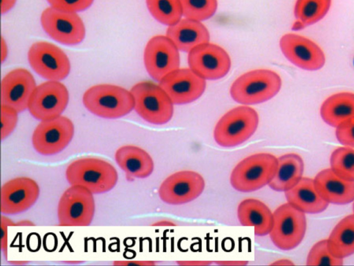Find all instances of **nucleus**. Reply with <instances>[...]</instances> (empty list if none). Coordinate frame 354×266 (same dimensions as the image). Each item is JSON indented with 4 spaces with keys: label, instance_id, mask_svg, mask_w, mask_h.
<instances>
[{
    "label": "nucleus",
    "instance_id": "obj_1",
    "mask_svg": "<svg viewBox=\"0 0 354 266\" xmlns=\"http://www.w3.org/2000/svg\"><path fill=\"white\" fill-rule=\"evenodd\" d=\"M66 177L71 185L82 186L93 194H98L111 190L118 176L115 167L104 159L84 157L68 166Z\"/></svg>",
    "mask_w": 354,
    "mask_h": 266
},
{
    "label": "nucleus",
    "instance_id": "obj_2",
    "mask_svg": "<svg viewBox=\"0 0 354 266\" xmlns=\"http://www.w3.org/2000/svg\"><path fill=\"white\" fill-rule=\"evenodd\" d=\"M82 101L89 112L106 118H120L134 109V99L131 91L109 84L90 87L84 92Z\"/></svg>",
    "mask_w": 354,
    "mask_h": 266
},
{
    "label": "nucleus",
    "instance_id": "obj_3",
    "mask_svg": "<svg viewBox=\"0 0 354 266\" xmlns=\"http://www.w3.org/2000/svg\"><path fill=\"white\" fill-rule=\"evenodd\" d=\"M277 168V158L268 152L250 155L232 170L230 181L232 186L241 192L259 190L271 181Z\"/></svg>",
    "mask_w": 354,
    "mask_h": 266
},
{
    "label": "nucleus",
    "instance_id": "obj_4",
    "mask_svg": "<svg viewBox=\"0 0 354 266\" xmlns=\"http://www.w3.org/2000/svg\"><path fill=\"white\" fill-rule=\"evenodd\" d=\"M281 79L270 69H256L239 76L232 85V98L243 105H253L267 101L280 90Z\"/></svg>",
    "mask_w": 354,
    "mask_h": 266
},
{
    "label": "nucleus",
    "instance_id": "obj_5",
    "mask_svg": "<svg viewBox=\"0 0 354 266\" xmlns=\"http://www.w3.org/2000/svg\"><path fill=\"white\" fill-rule=\"evenodd\" d=\"M259 115L247 105L234 107L225 113L217 122L214 138L217 144L230 148L249 139L257 129Z\"/></svg>",
    "mask_w": 354,
    "mask_h": 266
},
{
    "label": "nucleus",
    "instance_id": "obj_6",
    "mask_svg": "<svg viewBox=\"0 0 354 266\" xmlns=\"http://www.w3.org/2000/svg\"><path fill=\"white\" fill-rule=\"evenodd\" d=\"M130 91L134 99V109L145 121L162 125L171 120L174 103L160 85L141 82L133 86Z\"/></svg>",
    "mask_w": 354,
    "mask_h": 266
},
{
    "label": "nucleus",
    "instance_id": "obj_7",
    "mask_svg": "<svg viewBox=\"0 0 354 266\" xmlns=\"http://www.w3.org/2000/svg\"><path fill=\"white\" fill-rule=\"evenodd\" d=\"M306 230L305 213L289 203L281 204L273 212V224L269 235L279 249L295 248L302 241Z\"/></svg>",
    "mask_w": 354,
    "mask_h": 266
},
{
    "label": "nucleus",
    "instance_id": "obj_8",
    "mask_svg": "<svg viewBox=\"0 0 354 266\" xmlns=\"http://www.w3.org/2000/svg\"><path fill=\"white\" fill-rule=\"evenodd\" d=\"M93 193L84 186L71 185L62 194L57 206L59 226L86 227L93 218Z\"/></svg>",
    "mask_w": 354,
    "mask_h": 266
},
{
    "label": "nucleus",
    "instance_id": "obj_9",
    "mask_svg": "<svg viewBox=\"0 0 354 266\" xmlns=\"http://www.w3.org/2000/svg\"><path fill=\"white\" fill-rule=\"evenodd\" d=\"M73 134V122L60 115L41 121L33 132L32 143L39 154L53 155L62 151L71 142Z\"/></svg>",
    "mask_w": 354,
    "mask_h": 266
},
{
    "label": "nucleus",
    "instance_id": "obj_10",
    "mask_svg": "<svg viewBox=\"0 0 354 266\" xmlns=\"http://www.w3.org/2000/svg\"><path fill=\"white\" fill-rule=\"evenodd\" d=\"M41 24L50 37L64 44H77L85 36L84 24L76 12L50 6L42 12Z\"/></svg>",
    "mask_w": 354,
    "mask_h": 266
},
{
    "label": "nucleus",
    "instance_id": "obj_11",
    "mask_svg": "<svg viewBox=\"0 0 354 266\" xmlns=\"http://www.w3.org/2000/svg\"><path fill=\"white\" fill-rule=\"evenodd\" d=\"M28 59L35 71L49 80H62L71 70L70 61L65 53L47 42L34 43L29 48Z\"/></svg>",
    "mask_w": 354,
    "mask_h": 266
},
{
    "label": "nucleus",
    "instance_id": "obj_12",
    "mask_svg": "<svg viewBox=\"0 0 354 266\" xmlns=\"http://www.w3.org/2000/svg\"><path fill=\"white\" fill-rule=\"evenodd\" d=\"M67 88L56 80H49L37 86L28 109L33 117L43 121L61 115L68 103Z\"/></svg>",
    "mask_w": 354,
    "mask_h": 266
},
{
    "label": "nucleus",
    "instance_id": "obj_13",
    "mask_svg": "<svg viewBox=\"0 0 354 266\" xmlns=\"http://www.w3.org/2000/svg\"><path fill=\"white\" fill-rule=\"evenodd\" d=\"M205 183L199 173L192 170L178 171L167 177L160 184L158 195L171 205L189 202L200 196Z\"/></svg>",
    "mask_w": 354,
    "mask_h": 266
},
{
    "label": "nucleus",
    "instance_id": "obj_14",
    "mask_svg": "<svg viewBox=\"0 0 354 266\" xmlns=\"http://www.w3.org/2000/svg\"><path fill=\"white\" fill-rule=\"evenodd\" d=\"M144 62L149 74L160 82L166 75L179 68L178 49L167 36H154L145 46Z\"/></svg>",
    "mask_w": 354,
    "mask_h": 266
},
{
    "label": "nucleus",
    "instance_id": "obj_15",
    "mask_svg": "<svg viewBox=\"0 0 354 266\" xmlns=\"http://www.w3.org/2000/svg\"><path fill=\"white\" fill-rule=\"evenodd\" d=\"M188 64L192 71L205 80H216L228 73L231 60L223 48L207 42L189 52Z\"/></svg>",
    "mask_w": 354,
    "mask_h": 266
},
{
    "label": "nucleus",
    "instance_id": "obj_16",
    "mask_svg": "<svg viewBox=\"0 0 354 266\" xmlns=\"http://www.w3.org/2000/svg\"><path fill=\"white\" fill-rule=\"evenodd\" d=\"M285 57L293 64L307 71H316L324 66L326 56L313 41L296 33L283 35L279 41Z\"/></svg>",
    "mask_w": 354,
    "mask_h": 266
},
{
    "label": "nucleus",
    "instance_id": "obj_17",
    "mask_svg": "<svg viewBox=\"0 0 354 266\" xmlns=\"http://www.w3.org/2000/svg\"><path fill=\"white\" fill-rule=\"evenodd\" d=\"M159 85L174 104H187L198 99L204 92L205 80L189 69H177L166 75Z\"/></svg>",
    "mask_w": 354,
    "mask_h": 266
},
{
    "label": "nucleus",
    "instance_id": "obj_18",
    "mask_svg": "<svg viewBox=\"0 0 354 266\" xmlns=\"http://www.w3.org/2000/svg\"><path fill=\"white\" fill-rule=\"evenodd\" d=\"M39 195V187L32 179L19 177L3 184L1 212L6 215L24 212L31 207Z\"/></svg>",
    "mask_w": 354,
    "mask_h": 266
},
{
    "label": "nucleus",
    "instance_id": "obj_19",
    "mask_svg": "<svg viewBox=\"0 0 354 266\" xmlns=\"http://www.w3.org/2000/svg\"><path fill=\"white\" fill-rule=\"evenodd\" d=\"M32 75L25 69H16L7 73L1 81V105L15 109L18 113L28 107L36 88Z\"/></svg>",
    "mask_w": 354,
    "mask_h": 266
},
{
    "label": "nucleus",
    "instance_id": "obj_20",
    "mask_svg": "<svg viewBox=\"0 0 354 266\" xmlns=\"http://www.w3.org/2000/svg\"><path fill=\"white\" fill-rule=\"evenodd\" d=\"M314 182L320 195L328 203L346 204L354 201V181L340 177L331 168L319 172Z\"/></svg>",
    "mask_w": 354,
    "mask_h": 266
},
{
    "label": "nucleus",
    "instance_id": "obj_21",
    "mask_svg": "<svg viewBox=\"0 0 354 266\" xmlns=\"http://www.w3.org/2000/svg\"><path fill=\"white\" fill-rule=\"evenodd\" d=\"M115 159L129 180L146 178L152 173L154 168L153 161L149 154L133 145L119 148L115 153Z\"/></svg>",
    "mask_w": 354,
    "mask_h": 266
},
{
    "label": "nucleus",
    "instance_id": "obj_22",
    "mask_svg": "<svg viewBox=\"0 0 354 266\" xmlns=\"http://www.w3.org/2000/svg\"><path fill=\"white\" fill-rule=\"evenodd\" d=\"M166 36L178 50L189 52L196 46L209 42V33L200 21L188 18L169 26Z\"/></svg>",
    "mask_w": 354,
    "mask_h": 266
},
{
    "label": "nucleus",
    "instance_id": "obj_23",
    "mask_svg": "<svg viewBox=\"0 0 354 266\" xmlns=\"http://www.w3.org/2000/svg\"><path fill=\"white\" fill-rule=\"evenodd\" d=\"M287 202L308 213H317L324 211L328 206L317 190L314 179L302 177L299 182L285 191Z\"/></svg>",
    "mask_w": 354,
    "mask_h": 266
},
{
    "label": "nucleus",
    "instance_id": "obj_24",
    "mask_svg": "<svg viewBox=\"0 0 354 266\" xmlns=\"http://www.w3.org/2000/svg\"><path fill=\"white\" fill-rule=\"evenodd\" d=\"M237 216L243 226L254 227V233L264 236L270 233L273 224V213L263 202L254 198L241 201L237 208Z\"/></svg>",
    "mask_w": 354,
    "mask_h": 266
},
{
    "label": "nucleus",
    "instance_id": "obj_25",
    "mask_svg": "<svg viewBox=\"0 0 354 266\" xmlns=\"http://www.w3.org/2000/svg\"><path fill=\"white\" fill-rule=\"evenodd\" d=\"M304 162L299 155L288 153L277 158L275 175L268 186L276 191H286L302 178Z\"/></svg>",
    "mask_w": 354,
    "mask_h": 266
},
{
    "label": "nucleus",
    "instance_id": "obj_26",
    "mask_svg": "<svg viewBox=\"0 0 354 266\" xmlns=\"http://www.w3.org/2000/svg\"><path fill=\"white\" fill-rule=\"evenodd\" d=\"M320 115L325 123L337 127L354 117V93L344 91L333 94L322 104Z\"/></svg>",
    "mask_w": 354,
    "mask_h": 266
},
{
    "label": "nucleus",
    "instance_id": "obj_27",
    "mask_svg": "<svg viewBox=\"0 0 354 266\" xmlns=\"http://www.w3.org/2000/svg\"><path fill=\"white\" fill-rule=\"evenodd\" d=\"M330 251L344 258L354 254V213L342 219L327 239Z\"/></svg>",
    "mask_w": 354,
    "mask_h": 266
},
{
    "label": "nucleus",
    "instance_id": "obj_28",
    "mask_svg": "<svg viewBox=\"0 0 354 266\" xmlns=\"http://www.w3.org/2000/svg\"><path fill=\"white\" fill-rule=\"evenodd\" d=\"M331 0H297L294 14L303 26H309L321 20L328 12Z\"/></svg>",
    "mask_w": 354,
    "mask_h": 266
},
{
    "label": "nucleus",
    "instance_id": "obj_29",
    "mask_svg": "<svg viewBox=\"0 0 354 266\" xmlns=\"http://www.w3.org/2000/svg\"><path fill=\"white\" fill-rule=\"evenodd\" d=\"M146 3L151 15L163 24L171 26L181 19L180 0H146Z\"/></svg>",
    "mask_w": 354,
    "mask_h": 266
},
{
    "label": "nucleus",
    "instance_id": "obj_30",
    "mask_svg": "<svg viewBox=\"0 0 354 266\" xmlns=\"http://www.w3.org/2000/svg\"><path fill=\"white\" fill-rule=\"evenodd\" d=\"M330 168L340 177L354 181V149L349 146L335 149L330 156Z\"/></svg>",
    "mask_w": 354,
    "mask_h": 266
},
{
    "label": "nucleus",
    "instance_id": "obj_31",
    "mask_svg": "<svg viewBox=\"0 0 354 266\" xmlns=\"http://www.w3.org/2000/svg\"><path fill=\"white\" fill-rule=\"evenodd\" d=\"M183 15L186 18L203 21L211 17L218 6L217 0H180Z\"/></svg>",
    "mask_w": 354,
    "mask_h": 266
},
{
    "label": "nucleus",
    "instance_id": "obj_32",
    "mask_svg": "<svg viewBox=\"0 0 354 266\" xmlns=\"http://www.w3.org/2000/svg\"><path fill=\"white\" fill-rule=\"evenodd\" d=\"M306 264L308 265H341L343 264V258L335 256L328 249L327 240H322L315 244L310 249Z\"/></svg>",
    "mask_w": 354,
    "mask_h": 266
},
{
    "label": "nucleus",
    "instance_id": "obj_33",
    "mask_svg": "<svg viewBox=\"0 0 354 266\" xmlns=\"http://www.w3.org/2000/svg\"><path fill=\"white\" fill-rule=\"evenodd\" d=\"M18 112L13 108L1 105V136L6 139L14 130L17 123Z\"/></svg>",
    "mask_w": 354,
    "mask_h": 266
},
{
    "label": "nucleus",
    "instance_id": "obj_34",
    "mask_svg": "<svg viewBox=\"0 0 354 266\" xmlns=\"http://www.w3.org/2000/svg\"><path fill=\"white\" fill-rule=\"evenodd\" d=\"M51 7L69 12H77L88 8L93 0H47Z\"/></svg>",
    "mask_w": 354,
    "mask_h": 266
},
{
    "label": "nucleus",
    "instance_id": "obj_35",
    "mask_svg": "<svg viewBox=\"0 0 354 266\" xmlns=\"http://www.w3.org/2000/svg\"><path fill=\"white\" fill-rule=\"evenodd\" d=\"M335 135L342 144L354 148V117L337 126Z\"/></svg>",
    "mask_w": 354,
    "mask_h": 266
},
{
    "label": "nucleus",
    "instance_id": "obj_36",
    "mask_svg": "<svg viewBox=\"0 0 354 266\" xmlns=\"http://www.w3.org/2000/svg\"><path fill=\"white\" fill-rule=\"evenodd\" d=\"M16 226V223H14L10 218L1 215V247L4 254V256L7 259V249H8V227Z\"/></svg>",
    "mask_w": 354,
    "mask_h": 266
},
{
    "label": "nucleus",
    "instance_id": "obj_37",
    "mask_svg": "<svg viewBox=\"0 0 354 266\" xmlns=\"http://www.w3.org/2000/svg\"><path fill=\"white\" fill-rule=\"evenodd\" d=\"M17 0H1V10L4 14L8 12L15 6Z\"/></svg>",
    "mask_w": 354,
    "mask_h": 266
},
{
    "label": "nucleus",
    "instance_id": "obj_38",
    "mask_svg": "<svg viewBox=\"0 0 354 266\" xmlns=\"http://www.w3.org/2000/svg\"><path fill=\"white\" fill-rule=\"evenodd\" d=\"M153 264L152 263L149 262H145V261H115L113 263V265H151Z\"/></svg>",
    "mask_w": 354,
    "mask_h": 266
},
{
    "label": "nucleus",
    "instance_id": "obj_39",
    "mask_svg": "<svg viewBox=\"0 0 354 266\" xmlns=\"http://www.w3.org/2000/svg\"><path fill=\"white\" fill-rule=\"evenodd\" d=\"M152 225L162 227V226H174V225H175V224H174L170 220H159V221L154 222L153 224H152Z\"/></svg>",
    "mask_w": 354,
    "mask_h": 266
},
{
    "label": "nucleus",
    "instance_id": "obj_40",
    "mask_svg": "<svg viewBox=\"0 0 354 266\" xmlns=\"http://www.w3.org/2000/svg\"><path fill=\"white\" fill-rule=\"evenodd\" d=\"M34 225V224L31 223V222L28 220H23L19 221L18 223H16V226H31Z\"/></svg>",
    "mask_w": 354,
    "mask_h": 266
},
{
    "label": "nucleus",
    "instance_id": "obj_41",
    "mask_svg": "<svg viewBox=\"0 0 354 266\" xmlns=\"http://www.w3.org/2000/svg\"><path fill=\"white\" fill-rule=\"evenodd\" d=\"M353 211H354V204H353Z\"/></svg>",
    "mask_w": 354,
    "mask_h": 266
}]
</instances>
